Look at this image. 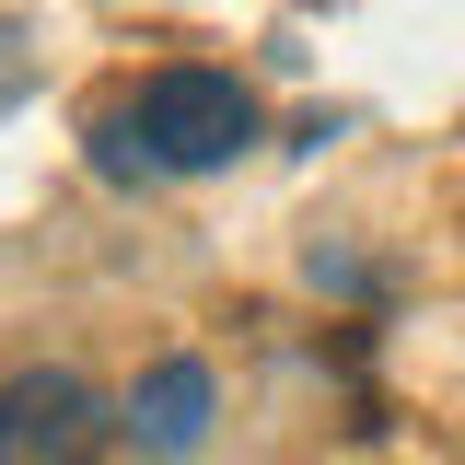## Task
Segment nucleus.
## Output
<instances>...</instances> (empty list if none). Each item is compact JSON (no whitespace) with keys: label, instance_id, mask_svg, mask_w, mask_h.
I'll list each match as a JSON object with an SVG mask.
<instances>
[{"label":"nucleus","instance_id":"2","mask_svg":"<svg viewBox=\"0 0 465 465\" xmlns=\"http://www.w3.org/2000/svg\"><path fill=\"white\" fill-rule=\"evenodd\" d=\"M105 442H116V407L82 372L35 361L0 384V465H105Z\"/></svg>","mask_w":465,"mask_h":465},{"label":"nucleus","instance_id":"4","mask_svg":"<svg viewBox=\"0 0 465 465\" xmlns=\"http://www.w3.org/2000/svg\"><path fill=\"white\" fill-rule=\"evenodd\" d=\"M0 82H12V35H0Z\"/></svg>","mask_w":465,"mask_h":465},{"label":"nucleus","instance_id":"1","mask_svg":"<svg viewBox=\"0 0 465 465\" xmlns=\"http://www.w3.org/2000/svg\"><path fill=\"white\" fill-rule=\"evenodd\" d=\"M128 116H140L152 174H210V163H232V152L256 140V94H244L232 70H152Z\"/></svg>","mask_w":465,"mask_h":465},{"label":"nucleus","instance_id":"3","mask_svg":"<svg viewBox=\"0 0 465 465\" xmlns=\"http://www.w3.org/2000/svg\"><path fill=\"white\" fill-rule=\"evenodd\" d=\"M210 407H222V384H210V361H186V349H163L140 384H128V407H116V430L140 442V454H198L210 442Z\"/></svg>","mask_w":465,"mask_h":465}]
</instances>
